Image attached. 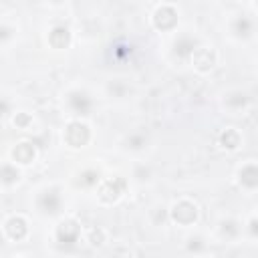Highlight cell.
Wrapping results in <instances>:
<instances>
[{
  "label": "cell",
  "instance_id": "7402d4cb",
  "mask_svg": "<svg viewBox=\"0 0 258 258\" xmlns=\"http://www.w3.org/2000/svg\"><path fill=\"white\" fill-rule=\"evenodd\" d=\"M185 248H187L189 252L198 254V252H202V250L206 248V242H204V238H202V236H189V238H187Z\"/></svg>",
  "mask_w": 258,
  "mask_h": 258
},
{
  "label": "cell",
  "instance_id": "52a82bcc",
  "mask_svg": "<svg viewBox=\"0 0 258 258\" xmlns=\"http://www.w3.org/2000/svg\"><path fill=\"white\" fill-rule=\"evenodd\" d=\"M36 208H38L42 214H46V216L58 214L60 208H62V198H60L58 189H54V187L42 189V191L38 194V198H36Z\"/></svg>",
  "mask_w": 258,
  "mask_h": 258
},
{
  "label": "cell",
  "instance_id": "277c9868",
  "mask_svg": "<svg viewBox=\"0 0 258 258\" xmlns=\"http://www.w3.org/2000/svg\"><path fill=\"white\" fill-rule=\"evenodd\" d=\"M189 62L194 64V69L198 73H210L216 67V62H218V54H216V50L212 46L198 44L196 50L189 56Z\"/></svg>",
  "mask_w": 258,
  "mask_h": 258
},
{
  "label": "cell",
  "instance_id": "9a60e30c",
  "mask_svg": "<svg viewBox=\"0 0 258 258\" xmlns=\"http://www.w3.org/2000/svg\"><path fill=\"white\" fill-rule=\"evenodd\" d=\"M196 46H198V40L191 38V36H187V34H183V36H179V38L175 40L173 52H175L179 58H189L191 52L196 50Z\"/></svg>",
  "mask_w": 258,
  "mask_h": 258
},
{
  "label": "cell",
  "instance_id": "603a6c76",
  "mask_svg": "<svg viewBox=\"0 0 258 258\" xmlns=\"http://www.w3.org/2000/svg\"><path fill=\"white\" fill-rule=\"evenodd\" d=\"M145 145V135L143 133H133L127 137V147L129 149H141Z\"/></svg>",
  "mask_w": 258,
  "mask_h": 258
},
{
  "label": "cell",
  "instance_id": "9c48e42d",
  "mask_svg": "<svg viewBox=\"0 0 258 258\" xmlns=\"http://www.w3.org/2000/svg\"><path fill=\"white\" fill-rule=\"evenodd\" d=\"M10 155H12L14 163H18V165H30L34 161V157H36V147H34L32 141H18L12 147Z\"/></svg>",
  "mask_w": 258,
  "mask_h": 258
},
{
  "label": "cell",
  "instance_id": "4fadbf2b",
  "mask_svg": "<svg viewBox=\"0 0 258 258\" xmlns=\"http://www.w3.org/2000/svg\"><path fill=\"white\" fill-rule=\"evenodd\" d=\"M230 30H232V34H234L236 38H248V36H252V32H254V20L248 18L246 14H240V16H236V18L232 20Z\"/></svg>",
  "mask_w": 258,
  "mask_h": 258
},
{
  "label": "cell",
  "instance_id": "d6986e66",
  "mask_svg": "<svg viewBox=\"0 0 258 258\" xmlns=\"http://www.w3.org/2000/svg\"><path fill=\"white\" fill-rule=\"evenodd\" d=\"M20 179V171L16 169V165H10V163H4L2 165V183L4 185H10L14 181Z\"/></svg>",
  "mask_w": 258,
  "mask_h": 258
},
{
  "label": "cell",
  "instance_id": "8fae6325",
  "mask_svg": "<svg viewBox=\"0 0 258 258\" xmlns=\"http://www.w3.org/2000/svg\"><path fill=\"white\" fill-rule=\"evenodd\" d=\"M71 40H73V34H71V30H69L64 24H56V26H52L50 32H48V44H50L52 48H56V50L69 48Z\"/></svg>",
  "mask_w": 258,
  "mask_h": 258
},
{
  "label": "cell",
  "instance_id": "7a4b0ae2",
  "mask_svg": "<svg viewBox=\"0 0 258 258\" xmlns=\"http://www.w3.org/2000/svg\"><path fill=\"white\" fill-rule=\"evenodd\" d=\"M125 189H127V181L121 175L107 177V179H101V183L97 185V198L103 204H115Z\"/></svg>",
  "mask_w": 258,
  "mask_h": 258
},
{
  "label": "cell",
  "instance_id": "e0dca14e",
  "mask_svg": "<svg viewBox=\"0 0 258 258\" xmlns=\"http://www.w3.org/2000/svg\"><path fill=\"white\" fill-rule=\"evenodd\" d=\"M246 103H248V97L242 91H234L224 99V105L230 109H242V107H246Z\"/></svg>",
  "mask_w": 258,
  "mask_h": 258
},
{
  "label": "cell",
  "instance_id": "5bb4252c",
  "mask_svg": "<svg viewBox=\"0 0 258 258\" xmlns=\"http://www.w3.org/2000/svg\"><path fill=\"white\" fill-rule=\"evenodd\" d=\"M218 143H220L224 149L234 151V149H238V147H240V143H242V135H240V131H238V129H234V127H226V129L220 133Z\"/></svg>",
  "mask_w": 258,
  "mask_h": 258
},
{
  "label": "cell",
  "instance_id": "7c38bea8",
  "mask_svg": "<svg viewBox=\"0 0 258 258\" xmlns=\"http://www.w3.org/2000/svg\"><path fill=\"white\" fill-rule=\"evenodd\" d=\"M238 183L246 189L258 187V163H244L238 169Z\"/></svg>",
  "mask_w": 258,
  "mask_h": 258
},
{
  "label": "cell",
  "instance_id": "44dd1931",
  "mask_svg": "<svg viewBox=\"0 0 258 258\" xmlns=\"http://www.w3.org/2000/svg\"><path fill=\"white\" fill-rule=\"evenodd\" d=\"M12 123H14V127H18V129H28L30 123H32V117H30L28 113L20 111V113H16V115L12 117Z\"/></svg>",
  "mask_w": 258,
  "mask_h": 258
},
{
  "label": "cell",
  "instance_id": "ffe728a7",
  "mask_svg": "<svg viewBox=\"0 0 258 258\" xmlns=\"http://www.w3.org/2000/svg\"><path fill=\"white\" fill-rule=\"evenodd\" d=\"M87 238L91 242V246H103L107 242V232L101 228V226H95L87 232Z\"/></svg>",
  "mask_w": 258,
  "mask_h": 258
},
{
  "label": "cell",
  "instance_id": "ac0fdd59",
  "mask_svg": "<svg viewBox=\"0 0 258 258\" xmlns=\"http://www.w3.org/2000/svg\"><path fill=\"white\" fill-rule=\"evenodd\" d=\"M81 187H93V185H99L101 183V177L95 169H87L79 175V181H77Z\"/></svg>",
  "mask_w": 258,
  "mask_h": 258
},
{
  "label": "cell",
  "instance_id": "2e32d148",
  "mask_svg": "<svg viewBox=\"0 0 258 258\" xmlns=\"http://www.w3.org/2000/svg\"><path fill=\"white\" fill-rule=\"evenodd\" d=\"M238 234H240V224L236 220H224L220 224V236L224 240H234L238 238Z\"/></svg>",
  "mask_w": 258,
  "mask_h": 258
},
{
  "label": "cell",
  "instance_id": "ba28073f",
  "mask_svg": "<svg viewBox=\"0 0 258 258\" xmlns=\"http://www.w3.org/2000/svg\"><path fill=\"white\" fill-rule=\"evenodd\" d=\"M67 105L73 109V113H77V115H89L91 113V109H93V99L85 93V91H79V89H75V91H71L69 95H67Z\"/></svg>",
  "mask_w": 258,
  "mask_h": 258
},
{
  "label": "cell",
  "instance_id": "6da1fadb",
  "mask_svg": "<svg viewBox=\"0 0 258 258\" xmlns=\"http://www.w3.org/2000/svg\"><path fill=\"white\" fill-rule=\"evenodd\" d=\"M62 139L69 147L73 149H79V147H85L89 141H91V129L85 121L81 119H75L71 123H67L64 131H62Z\"/></svg>",
  "mask_w": 258,
  "mask_h": 258
},
{
  "label": "cell",
  "instance_id": "d4e9b609",
  "mask_svg": "<svg viewBox=\"0 0 258 258\" xmlns=\"http://www.w3.org/2000/svg\"><path fill=\"white\" fill-rule=\"evenodd\" d=\"M14 258H20V256H14Z\"/></svg>",
  "mask_w": 258,
  "mask_h": 258
},
{
  "label": "cell",
  "instance_id": "cb8c5ba5",
  "mask_svg": "<svg viewBox=\"0 0 258 258\" xmlns=\"http://www.w3.org/2000/svg\"><path fill=\"white\" fill-rule=\"evenodd\" d=\"M248 232H250L252 236H258V218H250V222H248Z\"/></svg>",
  "mask_w": 258,
  "mask_h": 258
},
{
  "label": "cell",
  "instance_id": "8992f818",
  "mask_svg": "<svg viewBox=\"0 0 258 258\" xmlns=\"http://www.w3.org/2000/svg\"><path fill=\"white\" fill-rule=\"evenodd\" d=\"M54 236H56V242L60 246H75L79 236H81V224L73 218H67V220L58 222Z\"/></svg>",
  "mask_w": 258,
  "mask_h": 258
},
{
  "label": "cell",
  "instance_id": "3957f363",
  "mask_svg": "<svg viewBox=\"0 0 258 258\" xmlns=\"http://www.w3.org/2000/svg\"><path fill=\"white\" fill-rule=\"evenodd\" d=\"M198 206L191 200H177L169 210V220L177 226H191L198 220Z\"/></svg>",
  "mask_w": 258,
  "mask_h": 258
},
{
  "label": "cell",
  "instance_id": "30bf717a",
  "mask_svg": "<svg viewBox=\"0 0 258 258\" xmlns=\"http://www.w3.org/2000/svg\"><path fill=\"white\" fill-rule=\"evenodd\" d=\"M4 234H6V238H10V240H14V242L26 238V234H28V224H26V220H24L22 216H10V218L4 222Z\"/></svg>",
  "mask_w": 258,
  "mask_h": 258
},
{
  "label": "cell",
  "instance_id": "5b68a950",
  "mask_svg": "<svg viewBox=\"0 0 258 258\" xmlns=\"http://www.w3.org/2000/svg\"><path fill=\"white\" fill-rule=\"evenodd\" d=\"M153 20V26L161 32H167V30H173L177 26V10L171 6V4H159L151 16Z\"/></svg>",
  "mask_w": 258,
  "mask_h": 258
}]
</instances>
